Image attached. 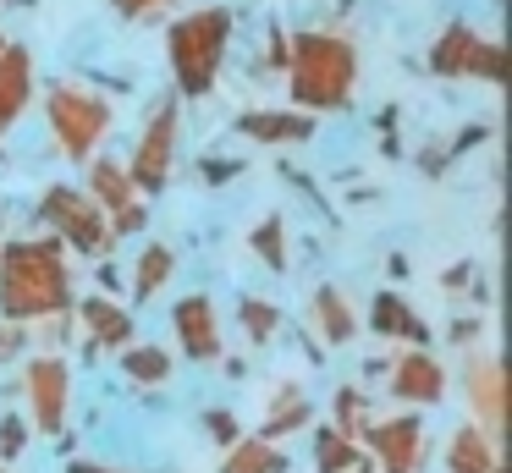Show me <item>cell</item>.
<instances>
[{"instance_id":"38","label":"cell","mask_w":512,"mask_h":473,"mask_svg":"<svg viewBox=\"0 0 512 473\" xmlns=\"http://www.w3.org/2000/svg\"><path fill=\"white\" fill-rule=\"evenodd\" d=\"M347 473H375V457H369V451H364V457H358V462H353V468H347Z\"/></svg>"},{"instance_id":"39","label":"cell","mask_w":512,"mask_h":473,"mask_svg":"<svg viewBox=\"0 0 512 473\" xmlns=\"http://www.w3.org/2000/svg\"><path fill=\"white\" fill-rule=\"evenodd\" d=\"M0 473H12V468H6V462H0Z\"/></svg>"},{"instance_id":"31","label":"cell","mask_w":512,"mask_h":473,"mask_svg":"<svg viewBox=\"0 0 512 473\" xmlns=\"http://www.w3.org/2000/svg\"><path fill=\"white\" fill-rule=\"evenodd\" d=\"M204 429H210V440H221V446H232V440L243 435V424H237L232 407H210V413H204Z\"/></svg>"},{"instance_id":"26","label":"cell","mask_w":512,"mask_h":473,"mask_svg":"<svg viewBox=\"0 0 512 473\" xmlns=\"http://www.w3.org/2000/svg\"><path fill=\"white\" fill-rule=\"evenodd\" d=\"M248 248L265 259V270L281 275V270L292 264V253H287V220H281V215H265L254 231H248Z\"/></svg>"},{"instance_id":"2","label":"cell","mask_w":512,"mask_h":473,"mask_svg":"<svg viewBox=\"0 0 512 473\" xmlns=\"http://www.w3.org/2000/svg\"><path fill=\"white\" fill-rule=\"evenodd\" d=\"M281 77H287V99L298 110H309V116L347 110L358 88V50L336 28H303L292 33V55Z\"/></svg>"},{"instance_id":"20","label":"cell","mask_w":512,"mask_h":473,"mask_svg":"<svg viewBox=\"0 0 512 473\" xmlns=\"http://www.w3.org/2000/svg\"><path fill=\"white\" fill-rule=\"evenodd\" d=\"M309 418H314L309 396H303L298 385H276V391H270V407H265L259 435H265V440H287V435H298V429H309Z\"/></svg>"},{"instance_id":"11","label":"cell","mask_w":512,"mask_h":473,"mask_svg":"<svg viewBox=\"0 0 512 473\" xmlns=\"http://www.w3.org/2000/svg\"><path fill=\"white\" fill-rule=\"evenodd\" d=\"M386 385L402 407H435L446 396V363L430 347H408L386 363Z\"/></svg>"},{"instance_id":"41","label":"cell","mask_w":512,"mask_h":473,"mask_svg":"<svg viewBox=\"0 0 512 473\" xmlns=\"http://www.w3.org/2000/svg\"><path fill=\"white\" fill-rule=\"evenodd\" d=\"M0 44H6V33H0Z\"/></svg>"},{"instance_id":"8","label":"cell","mask_w":512,"mask_h":473,"mask_svg":"<svg viewBox=\"0 0 512 473\" xmlns=\"http://www.w3.org/2000/svg\"><path fill=\"white\" fill-rule=\"evenodd\" d=\"M177 132H182L177 99H160V110L144 121V132H138L133 160H127V176L138 182V193H166L171 171H177Z\"/></svg>"},{"instance_id":"22","label":"cell","mask_w":512,"mask_h":473,"mask_svg":"<svg viewBox=\"0 0 512 473\" xmlns=\"http://www.w3.org/2000/svg\"><path fill=\"white\" fill-rule=\"evenodd\" d=\"M171 275H177V253H171L166 242H149V248L138 253V264H133V281H127L133 303H149V297H160V292L171 286Z\"/></svg>"},{"instance_id":"7","label":"cell","mask_w":512,"mask_h":473,"mask_svg":"<svg viewBox=\"0 0 512 473\" xmlns=\"http://www.w3.org/2000/svg\"><path fill=\"white\" fill-rule=\"evenodd\" d=\"M424 66H430L435 77H452V83H457V77L501 83V77H507V50H501L496 39H485V33H474L468 22H446V28L435 33Z\"/></svg>"},{"instance_id":"23","label":"cell","mask_w":512,"mask_h":473,"mask_svg":"<svg viewBox=\"0 0 512 473\" xmlns=\"http://www.w3.org/2000/svg\"><path fill=\"white\" fill-rule=\"evenodd\" d=\"M116 352H122L116 363H122V374H127L133 385H166L171 374H177L171 352H166V347H155V341H138V336H133L127 347H116Z\"/></svg>"},{"instance_id":"27","label":"cell","mask_w":512,"mask_h":473,"mask_svg":"<svg viewBox=\"0 0 512 473\" xmlns=\"http://www.w3.org/2000/svg\"><path fill=\"white\" fill-rule=\"evenodd\" d=\"M237 325H243V336L254 341V347H265V341H276V330L287 325V319H281V308L265 303V297H243V303H237Z\"/></svg>"},{"instance_id":"24","label":"cell","mask_w":512,"mask_h":473,"mask_svg":"<svg viewBox=\"0 0 512 473\" xmlns=\"http://www.w3.org/2000/svg\"><path fill=\"white\" fill-rule=\"evenodd\" d=\"M358 457H364L358 440H347L336 424H320V435H314V473H347Z\"/></svg>"},{"instance_id":"3","label":"cell","mask_w":512,"mask_h":473,"mask_svg":"<svg viewBox=\"0 0 512 473\" xmlns=\"http://www.w3.org/2000/svg\"><path fill=\"white\" fill-rule=\"evenodd\" d=\"M226 44H232V11L226 6H199L166 28V55H171V77H177L182 99H204L221 83Z\"/></svg>"},{"instance_id":"19","label":"cell","mask_w":512,"mask_h":473,"mask_svg":"<svg viewBox=\"0 0 512 473\" xmlns=\"http://www.w3.org/2000/svg\"><path fill=\"white\" fill-rule=\"evenodd\" d=\"M221 473H287V451H281V440L237 435L221 457Z\"/></svg>"},{"instance_id":"40","label":"cell","mask_w":512,"mask_h":473,"mask_svg":"<svg viewBox=\"0 0 512 473\" xmlns=\"http://www.w3.org/2000/svg\"><path fill=\"white\" fill-rule=\"evenodd\" d=\"M0 242H6V231H0Z\"/></svg>"},{"instance_id":"15","label":"cell","mask_w":512,"mask_h":473,"mask_svg":"<svg viewBox=\"0 0 512 473\" xmlns=\"http://www.w3.org/2000/svg\"><path fill=\"white\" fill-rule=\"evenodd\" d=\"M237 132L254 143H270V149H292V143H309L314 138V116L298 105H281V110H243L237 116Z\"/></svg>"},{"instance_id":"14","label":"cell","mask_w":512,"mask_h":473,"mask_svg":"<svg viewBox=\"0 0 512 473\" xmlns=\"http://www.w3.org/2000/svg\"><path fill=\"white\" fill-rule=\"evenodd\" d=\"M72 314H78V330L89 336V352H100V347H127V341L138 336V319H133V308H122L111 292H100V297H83V303H72Z\"/></svg>"},{"instance_id":"13","label":"cell","mask_w":512,"mask_h":473,"mask_svg":"<svg viewBox=\"0 0 512 473\" xmlns=\"http://www.w3.org/2000/svg\"><path fill=\"white\" fill-rule=\"evenodd\" d=\"M34 88H39V72H34V50L28 44H0V138L23 121V110L34 105Z\"/></svg>"},{"instance_id":"30","label":"cell","mask_w":512,"mask_h":473,"mask_svg":"<svg viewBox=\"0 0 512 473\" xmlns=\"http://www.w3.org/2000/svg\"><path fill=\"white\" fill-rule=\"evenodd\" d=\"M287 55H292V33L281 28V22H270V33H265V72H287Z\"/></svg>"},{"instance_id":"34","label":"cell","mask_w":512,"mask_h":473,"mask_svg":"<svg viewBox=\"0 0 512 473\" xmlns=\"http://www.w3.org/2000/svg\"><path fill=\"white\" fill-rule=\"evenodd\" d=\"M446 336H452L457 347H474V341L485 336V319H452V330H446Z\"/></svg>"},{"instance_id":"17","label":"cell","mask_w":512,"mask_h":473,"mask_svg":"<svg viewBox=\"0 0 512 473\" xmlns=\"http://www.w3.org/2000/svg\"><path fill=\"white\" fill-rule=\"evenodd\" d=\"M369 330L386 336V341H408V347H424V336H430L424 319L413 314V303L397 292H375V303H369Z\"/></svg>"},{"instance_id":"25","label":"cell","mask_w":512,"mask_h":473,"mask_svg":"<svg viewBox=\"0 0 512 473\" xmlns=\"http://www.w3.org/2000/svg\"><path fill=\"white\" fill-rule=\"evenodd\" d=\"M369 418H375V407H369V396L358 391V385H342V391L331 396V424L342 429L347 440H364Z\"/></svg>"},{"instance_id":"37","label":"cell","mask_w":512,"mask_h":473,"mask_svg":"<svg viewBox=\"0 0 512 473\" xmlns=\"http://www.w3.org/2000/svg\"><path fill=\"white\" fill-rule=\"evenodd\" d=\"M67 473H116V468H100V462H67Z\"/></svg>"},{"instance_id":"6","label":"cell","mask_w":512,"mask_h":473,"mask_svg":"<svg viewBox=\"0 0 512 473\" xmlns=\"http://www.w3.org/2000/svg\"><path fill=\"white\" fill-rule=\"evenodd\" d=\"M17 391H23L28 402V429H39V435H67L72 424V363L61 358V352H34L23 369V380H17Z\"/></svg>"},{"instance_id":"1","label":"cell","mask_w":512,"mask_h":473,"mask_svg":"<svg viewBox=\"0 0 512 473\" xmlns=\"http://www.w3.org/2000/svg\"><path fill=\"white\" fill-rule=\"evenodd\" d=\"M78 303L72 264L61 237H6L0 242V314L6 319H45Z\"/></svg>"},{"instance_id":"12","label":"cell","mask_w":512,"mask_h":473,"mask_svg":"<svg viewBox=\"0 0 512 473\" xmlns=\"http://www.w3.org/2000/svg\"><path fill=\"white\" fill-rule=\"evenodd\" d=\"M171 330H177L182 358H193V363H215V358H221V308H215L204 292L182 297V303L171 308Z\"/></svg>"},{"instance_id":"5","label":"cell","mask_w":512,"mask_h":473,"mask_svg":"<svg viewBox=\"0 0 512 473\" xmlns=\"http://www.w3.org/2000/svg\"><path fill=\"white\" fill-rule=\"evenodd\" d=\"M39 220L50 226V237H61V248H72L78 259H111L116 237L105 226V209L94 204L83 187L50 182L45 198H39Z\"/></svg>"},{"instance_id":"9","label":"cell","mask_w":512,"mask_h":473,"mask_svg":"<svg viewBox=\"0 0 512 473\" xmlns=\"http://www.w3.org/2000/svg\"><path fill=\"white\" fill-rule=\"evenodd\" d=\"M358 446L375 457V473H419L430 457V429L419 413H391V418H369Z\"/></svg>"},{"instance_id":"18","label":"cell","mask_w":512,"mask_h":473,"mask_svg":"<svg viewBox=\"0 0 512 473\" xmlns=\"http://www.w3.org/2000/svg\"><path fill=\"white\" fill-rule=\"evenodd\" d=\"M83 193H89L94 204L105 209V215L127 209L133 198H144V193H138V182L127 176V165H122V160H89V182H83Z\"/></svg>"},{"instance_id":"4","label":"cell","mask_w":512,"mask_h":473,"mask_svg":"<svg viewBox=\"0 0 512 473\" xmlns=\"http://www.w3.org/2000/svg\"><path fill=\"white\" fill-rule=\"evenodd\" d=\"M45 121H50L56 149L67 154L72 165H83V160H94V149L105 143V132H111V121H116V105L105 94H94V88L61 77V83L45 88Z\"/></svg>"},{"instance_id":"35","label":"cell","mask_w":512,"mask_h":473,"mask_svg":"<svg viewBox=\"0 0 512 473\" xmlns=\"http://www.w3.org/2000/svg\"><path fill=\"white\" fill-rule=\"evenodd\" d=\"M468 281H474V264H452V270L441 275V286H446V292H463Z\"/></svg>"},{"instance_id":"16","label":"cell","mask_w":512,"mask_h":473,"mask_svg":"<svg viewBox=\"0 0 512 473\" xmlns=\"http://www.w3.org/2000/svg\"><path fill=\"white\" fill-rule=\"evenodd\" d=\"M446 473H501V446L468 418L446 440Z\"/></svg>"},{"instance_id":"10","label":"cell","mask_w":512,"mask_h":473,"mask_svg":"<svg viewBox=\"0 0 512 473\" xmlns=\"http://www.w3.org/2000/svg\"><path fill=\"white\" fill-rule=\"evenodd\" d=\"M463 396L474 424L485 429L490 440H501V424H507V369H501L496 352H474L463 369Z\"/></svg>"},{"instance_id":"32","label":"cell","mask_w":512,"mask_h":473,"mask_svg":"<svg viewBox=\"0 0 512 473\" xmlns=\"http://www.w3.org/2000/svg\"><path fill=\"white\" fill-rule=\"evenodd\" d=\"M23 347H28V325H23V319H6V314H0V363L17 358Z\"/></svg>"},{"instance_id":"33","label":"cell","mask_w":512,"mask_h":473,"mask_svg":"<svg viewBox=\"0 0 512 473\" xmlns=\"http://www.w3.org/2000/svg\"><path fill=\"white\" fill-rule=\"evenodd\" d=\"M111 6H116V17H127V22H144L149 11L171 6V0H111Z\"/></svg>"},{"instance_id":"36","label":"cell","mask_w":512,"mask_h":473,"mask_svg":"<svg viewBox=\"0 0 512 473\" xmlns=\"http://www.w3.org/2000/svg\"><path fill=\"white\" fill-rule=\"evenodd\" d=\"M116 286H122V281H116V270L100 259V292H116Z\"/></svg>"},{"instance_id":"21","label":"cell","mask_w":512,"mask_h":473,"mask_svg":"<svg viewBox=\"0 0 512 473\" xmlns=\"http://www.w3.org/2000/svg\"><path fill=\"white\" fill-rule=\"evenodd\" d=\"M314 330H320L325 347H347V341L358 336V314L336 286H320V292H314Z\"/></svg>"},{"instance_id":"28","label":"cell","mask_w":512,"mask_h":473,"mask_svg":"<svg viewBox=\"0 0 512 473\" xmlns=\"http://www.w3.org/2000/svg\"><path fill=\"white\" fill-rule=\"evenodd\" d=\"M105 226H111V237L122 242V237H138V231L149 226V204L144 198H133L127 209H116V215H105Z\"/></svg>"},{"instance_id":"29","label":"cell","mask_w":512,"mask_h":473,"mask_svg":"<svg viewBox=\"0 0 512 473\" xmlns=\"http://www.w3.org/2000/svg\"><path fill=\"white\" fill-rule=\"evenodd\" d=\"M23 446H28V418L23 413H6V418H0V457H6V462L23 457Z\"/></svg>"}]
</instances>
